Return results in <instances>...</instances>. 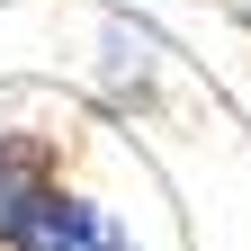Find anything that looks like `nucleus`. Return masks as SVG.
Returning a JSON list of instances; mask_svg holds the SVG:
<instances>
[{"instance_id": "obj_2", "label": "nucleus", "mask_w": 251, "mask_h": 251, "mask_svg": "<svg viewBox=\"0 0 251 251\" xmlns=\"http://www.w3.org/2000/svg\"><path fill=\"white\" fill-rule=\"evenodd\" d=\"M54 179H63V144L36 135V126H9V135H0V242L18 233V215L36 206Z\"/></svg>"}, {"instance_id": "obj_1", "label": "nucleus", "mask_w": 251, "mask_h": 251, "mask_svg": "<svg viewBox=\"0 0 251 251\" xmlns=\"http://www.w3.org/2000/svg\"><path fill=\"white\" fill-rule=\"evenodd\" d=\"M0 251H135V242H126L117 206H99V198H81V188L54 179L45 198L18 215V233L0 242Z\"/></svg>"}]
</instances>
